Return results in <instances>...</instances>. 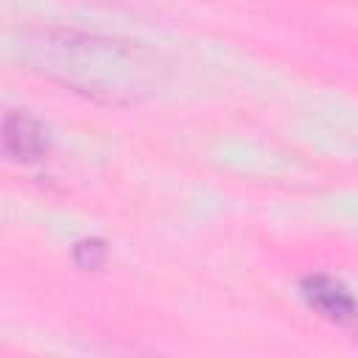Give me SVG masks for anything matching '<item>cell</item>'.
I'll use <instances>...</instances> for the list:
<instances>
[{
    "instance_id": "3957f363",
    "label": "cell",
    "mask_w": 358,
    "mask_h": 358,
    "mask_svg": "<svg viewBox=\"0 0 358 358\" xmlns=\"http://www.w3.org/2000/svg\"><path fill=\"white\" fill-rule=\"evenodd\" d=\"M73 260L81 266V268H101L103 260H106V246L103 241L98 238H84L73 246Z\"/></svg>"
},
{
    "instance_id": "7a4b0ae2",
    "label": "cell",
    "mask_w": 358,
    "mask_h": 358,
    "mask_svg": "<svg viewBox=\"0 0 358 358\" xmlns=\"http://www.w3.org/2000/svg\"><path fill=\"white\" fill-rule=\"evenodd\" d=\"M48 129L28 112H6L3 117V151L14 162H36L48 154Z\"/></svg>"
},
{
    "instance_id": "6da1fadb",
    "label": "cell",
    "mask_w": 358,
    "mask_h": 358,
    "mask_svg": "<svg viewBox=\"0 0 358 358\" xmlns=\"http://www.w3.org/2000/svg\"><path fill=\"white\" fill-rule=\"evenodd\" d=\"M302 296L313 310H319L324 319H330L336 324L358 322V299L347 291L344 282H338L327 274H308L302 280Z\"/></svg>"
}]
</instances>
